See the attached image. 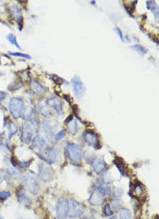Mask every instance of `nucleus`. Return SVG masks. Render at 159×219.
I'll list each match as a JSON object with an SVG mask.
<instances>
[{
	"label": "nucleus",
	"instance_id": "obj_2",
	"mask_svg": "<svg viewBox=\"0 0 159 219\" xmlns=\"http://www.w3.org/2000/svg\"><path fill=\"white\" fill-rule=\"evenodd\" d=\"M68 214L67 216L70 218H76L81 216L85 211L84 205L73 198H69L68 200Z\"/></svg>",
	"mask_w": 159,
	"mask_h": 219
},
{
	"label": "nucleus",
	"instance_id": "obj_39",
	"mask_svg": "<svg viewBox=\"0 0 159 219\" xmlns=\"http://www.w3.org/2000/svg\"><path fill=\"white\" fill-rule=\"evenodd\" d=\"M0 219H4V217H3V216H2L0 215Z\"/></svg>",
	"mask_w": 159,
	"mask_h": 219
},
{
	"label": "nucleus",
	"instance_id": "obj_11",
	"mask_svg": "<svg viewBox=\"0 0 159 219\" xmlns=\"http://www.w3.org/2000/svg\"><path fill=\"white\" fill-rule=\"evenodd\" d=\"M10 12H11V18L18 23V25L19 26V30H22L23 26H24V18H23L21 9L17 4H12L10 7Z\"/></svg>",
	"mask_w": 159,
	"mask_h": 219
},
{
	"label": "nucleus",
	"instance_id": "obj_30",
	"mask_svg": "<svg viewBox=\"0 0 159 219\" xmlns=\"http://www.w3.org/2000/svg\"><path fill=\"white\" fill-rule=\"evenodd\" d=\"M9 55H12V56H18V57H23L25 59H30V56L29 55H26L25 53H20V52H11L9 51Z\"/></svg>",
	"mask_w": 159,
	"mask_h": 219
},
{
	"label": "nucleus",
	"instance_id": "obj_21",
	"mask_svg": "<svg viewBox=\"0 0 159 219\" xmlns=\"http://www.w3.org/2000/svg\"><path fill=\"white\" fill-rule=\"evenodd\" d=\"M8 131H9V139H11V137L17 134V133L19 131V126L16 124L13 121H10L8 123Z\"/></svg>",
	"mask_w": 159,
	"mask_h": 219
},
{
	"label": "nucleus",
	"instance_id": "obj_22",
	"mask_svg": "<svg viewBox=\"0 0 159 219\" xmlns=\"http://www.w3.org/2000/svg\"><path fill=\"white\" fill-rule=\"evenodd\" d=\"M146 4H147L148 10L151 11L153 15L155 16L156 19L158 18V6L156 4L155 1H147Z\"/></svg>",
	"mask_w": 159,
	"mask_h": 219
},
{
	"label": "nucleus",
	"instance_id": "obj_26",
	"mask_svg": "<svg viewBox=\"0 0 159 219\" xmlns=\"http://www.w3.org/2000/svg\"><path fill=\"white\" fill-rule=\"evenodd\" d=\"M130 49H131V50H135V51L138 52V53L142 55H145V54L148 52V50H147V49H145L144 46L139 45V44L133 45V46H131V47H130Z\"/></svg>",
	"mask_w": 159,
	"mask_h": 219
},
{
	"label": "nucleus",
	"instance_id": "obj_38",
	"mask_svg": "<svg viewBox=\"0 0 159 219\" xmlns=\"http://www.w3.org/2000/svg\"><path fill=\"white\" fill-rule=\"evenodd\" d=\"M110 219H118V218H117V216H112V217H111Z\"/></svg>",
	"mask_w": 159,
	"mask_h": 219
},
{
	"label": "nucleus",
	"instance_id": "obj_16",
	"mask_svg": "<svg viewBox=\"0 0 159 219\" xmlns=\"http://www.w3.org/2000/svg\"><path fill=\"white\" fill-rule=\"evenodd\" d=\"M57 126H58V123L56 121H45L42 124V128L45 133H47L49 135H52L57 128Z\"/></svg>",
	"mask_w": 159,
	"mask_h": 219
},
{
	"label": "nucleus",
	"instance_id": "obj_15",
	"mask_svg": "<svg viewBox=\"0 0 159 219\" xmlns=\"http://www.w3.org/2000/svg\"><path fill=\"white\" fill-rule=\"evenodd\" d=\"M107 164L104 161V158H98V159H95V160L93 161L92 163V168L93 171L96 174H101L104 172V170L106 169Z\"/></svg>",
	"mask_w": 159,
	"mask_h": 219
},
{
	"label": "nucleus",
	"instance_id": "obj_6",
	"mask_svg": "<svg viewBox=\"0 0 159 219\" xmlns=\"http://www.w3.org/2000/svg\"><path fill=\"white\" fill-rule=\"evenodd\" d=\"M33 127L29 122H24L21 128V141L25 144H30L33 137Z\"/></svg>",
	"mask_w": 159,
	"mask_h": 219
},
{
	"label": "nucleus",
	"instance_id": "obj_35",
	"mask_svg": "<svg viewBox=\"0 0 159 219\" xmlns=\"http://www.w3.org/2000/svg\"><path fill=\"white\" fill-rule=\"evenodd\" d=\"M6 96H7V95H6V93L0 91V102L4 101V99L6 98Z\"/></svg>",
	"mask_w": 159,
	"mask_h": 219
},
{
	"label": "nucleus",
	"instance_id": "obj_36",
	"mask_svg": "<svg viewBox=\"0 0 159 219\" xmlns=\"http://www.w3.org/2000/svg\"><path fill=\"white\" fill-rule=\"evenodd\" d=\"M63 98L65 99V100L67 101V102L69 103V104L70 105V100L69 99V96H68V95H63Z\"/></svg>",
	"mask_w": 159,
	"mask_h": 219
},
{
	"label": "nucleus",
	"instance_id": "obj_4",
	"mask_svg": "<svg viewBox=\"0 0 159 219\" xmlns=\"http://www.w3.org/2000/svg\"><path fill=\"white\" fill-rule=\"evenodd\" d=\"M38 158L48 164H54L58 159V152L52 147H46L42 151L40 154H37Z\"/></svg>",
	"mask_w": 159,
	"mask_h": 219
},
{
	"label": "nucleus",
	"instance_id": "obj_31",
	"mask_svg": "<svg viewBox=\"0 0 159 219\" xmlns=\"http://www.w3.org/2000/svg\"><path fill=\"white\" fill-rule=\"evenodd\" d=\"M65 134H66V131H65L64 129H62V130H60V131L54 136V139H55L56 141H59V140H61L63 138H64Z\"/></svg>",
	"mask_w": 159,
	"mask_h": 219
},
{
	"label": "nucleus",
	"instance_id": "obj_28",
	"mask_svg": "<svg viewBox=\"0 0 159 219\" xmlns=\"http://www.w3.org/2000/svg\"><path fill=\"white\" fill-rule=\"evenodd\" d=\"M103 212H104V215L106 216H111L113 215V211L111 210V206L109 204H106V205L104 206V209H103Z\"/></svg>",
	"mask_w": 159,
	"mask_h": 219
},
{
	"label": "nucleus",
	"instance_id": "obj_37",
	"mask_svg": "<svg viewBox=\"0 0 159 219\" xmlns=\"http://www.w3.org/2000/svg\"><path fill=\"white\" fill-rule=\"evenodd\" d=\"M4 133H0V141H2V139H4Z\"/></svg>",
	"mask_w": 159,
	"mask_h": 219
},
{
	"label": "nucleus",
	"instance_id": "obj_27",
	"mask_svg": "<svg viewBox=\"0 0 159 219\" xmlns=\"http://www.w3.org/2000/svg\"><path fill=\"white\" fill-rule=\"evenodd\" d=\"M6 39H7V41L9 42V43H11V44L15 45L16 47L19 48V50H21V47L19 46V43H18V41H17V38H16V37L13 35V34H12V33L8 34L7 36H6Z\"/></svg>",
	"mask_w": 159,
	"mask_h": 219
},
{
	"label": "nucleus",
	"instance_id": "obj_1",
	"mask_svg": "<svg viewBox=\"0 0 159 219\" xmlns=\"http://www.w3.org/2000/svg\"><path fill=\"white\" fill-rule=\"evenodd\" d=\"M9 110L11 116L15 120L22 118L25 110L24 100L19 97H12L9 102Z\"/></svg>",
	"mask_w": 159,
	"mask_h": 219
},
{
	"label": "nucleus",
	"instance_id": "obj_34",
	"mask_svg": "<svg viewBox=\"0 0 159 219\" xmlns=\"http://www.w3.org/2000/svg\"><path fill=\"white\" fill-rule=\"evenodd\" d=\"M114 30H115V32H116V33H117V34H118V37H120V39H121V41H122V42H124V37H123V35L122 30L119 29L118 27H115Z\"/></svg>",
	"mask_w": 159,
	"mask_h": 219
},
{
	"label": "nucleus",
	"instance_id": "obj_14",
	"mask_svg": "<svg viewBox=\"0 0 159 219\" xmlns=\"http://www.w3.org/2000/svg\"><path fill=\"white\" fill-rule=\"evenodd\" d=\"M17 199L19 201V203L20 205H22L23 206L25 207H29L31 205V199L30 197L26 194L25 190L20 189V190H17Z\"/></svg>",
	"mask_w": 159,
	"mask_h": 219
},
{
	"label": "nucleus",
	"instance_id": "obj_8",
	"mask_svg": "<svg viewBox=\"0 0 159 219\" xmlns=\"http://www.w3.org/2000/svg\"><path fill=\"white\" fill-rule=\"evenodd\" d=\"M52 171L53 170L50 166H48V165L40 164L38 165V173H37L38 178L43 182H49L52 179V175H53V172Z\"/></svg>",
	"mask_w": 159,
	"mask_h": 219
},
{
	"label": "nucleus",
	"instance_id": "obj_5",
	"mask_svg": "<svg viewBox=\"0 0 159 219\" xmlns=\"http://www.w3.org/2000/svg\"><path fill=\"white\" fill-rule=\"evenodd\" d=\"M23 182H24V185L25 187V189L28 190L30 194H32V195H37L40 187H39V185H38V183H37V179H36V178H35L34 176L30 175V174L26 175L25 177L24 178Z\"/></svg>",
	"mask_w": 159,
	"mask_h": 219
},
{
	"label": "nucleus",
	"instance_id": "obj_12",
	"mask_svg": "<svg viewBox=\"0 0 159 219\" xmlns=\"http://www.w3.org/2000/svg\"><path fill=\"white\" fill-rule=\"evenodd\" d=\"M104 200V196L100 193L96 189H94V190L91 192L90 196L88 202H89V204L91 206H100V205H103Z\"/></svg>",
	"mask_w": 159,
	"mask_h": 219
},
{
	"label": "nucleus",
	"instance_id": "obj_3",
	"mask_svg": "<svg viewBox=\"0 0 159 219\" xmlns=\"http://www.w3.org/2000/svg\"><path fill=\"white\" fill-rule=\"evenodd\" d=\"M68 159L72 163H79L83 159V151L80 146L75 143H69L66 148Z\"/></svg>",
	"mask_w": 159,
	"mask_h": 219
},
{
	"label": "nucleus",
	"instance_id": "obj_7",
	"mask_svg": "<svg viewBox=\"0 0 159 219\" xmlns=\"http://www.w3.org/2000/svg\"><path fill=\"white\" fill-rule=\"evenodd\" d=\"M71 83L73 85V92H74L75 96L78 99H82L85 95V87L81 78L78 76H75L71 79Z\"/></svg>",
	"mask_w": 159,
	"mask_h": 219
},
{
	"label": "nucleus",
	"instance_id": "obj_24",
	"mask_svg": "<svg viewBox=\"0 0 159 219\" xmlns=\"http://www.w3.org/2000/svg\"><path fill=\"white\" fill-rule=\"evenodd\" d=\"M123 205V201L119 198H115L111 202V205H110L111 210L113 211H118L119 210L121 209V206Z\"/></svg>",
	"mask_w": 159,
	"mask_h": 219
},
{
	"label": "nucleus",
	"instance_id": "obj_23",
	"mask_svg": "<svg viewBox=\"0 0 159 219\" xmlns=\"http://www.w3.org/2000/svg\"><path fill=\"white\" fill-rule=\"evenodd\" d=\"M118 218L119 219H131V212L129 211L128 209H120L118 211Z\"/></svg>",
	"mask_w": 159,
	"mask_h": 219
},
{
	"label": "nucleus",
	"instance_id": "obj_13",
	"mask_svg": "<svg viewBox=\"0 0 159 219\" xmlns=\"http://www.w3.org/2000/svg\"><path fill=\"white\" fill-rule=\"evenodd\" d=\"M47 104H48L50 107H52L53 109L55 110L58 116H62L63 115V102L60 100H58V98H55V97H52V98L48 99Z\"/></svg>",
	"mask_w": 159,
	"mask_h": 219
},
{
	"label": "nucleus",
	"instance_id": "obj_33",
	"mask_svg": "<svg viewBox=\"0 0 159 219\" xmlns=\"http://www.w3.org/2000/svg\"><path fill=\"white\" fill-rule=\"evenodd\" d=\"M123 190L122 189H119V188H115L114 190L111 192V195H113V197L115 198H118V197H122L123 196Z\"/></svg>",
	"mask_w": 159,
	"mask_h": 219
},
{
	"label": "nucleus",
	"instance_id": "obj_17",
	"mask_svg": "<svg viewBox=\"0 0 159 219\" xmlns=\"http://www.w3.org/2000/svg\"><path fill=\"white\" fill-rule=\"evenodd\" d=\"M38 110L39 113L45 117H51L52 115V110L50 108V107L47 104V102H45V101H40L38 102Z\"/></svg>",
	"mask_w": 159,
	"mask_h": 219
},
{
	"label": "nucleus",
	"instance_id": "obj_20",
	"mask_svg": "<svg viewBox=\"0 0 159 219\" xmlns=\"http://www.w3.org/2000/svg\"><path fill=\"white\" fill-rule=\"evenodd\" d=\"M66 126H67V130H68V132L70 133L71 135H75V134H76V133L78 132V122H77V121L74 120V119H73V120H71L69 123H67Z\"/></svg>",
	"mask_w": 159,
	"mask_h": 219
},
{
	"label": "nucleus",
	"instance_id": "obj_29",
	"mask_svg": "<svg viewBox=\"0 0 159 219\" xmlns=\"http://www.w3.org/2000/svg\"><path fill=\"white\" fill-rule=\"evenodd\" d=\"M11 196V193L8 190H1L0 191V200L5 201Z\"/></svg>",
	"mask_w": 159,
	"mask_h": 219
},
{
	"label": "nucleus",
	"instance_id": "obj_9",
	"mask_svg": "<svg viewBox=\"0 0 159 219\" xmlns=\"http://www.w3.org/2000/svg\"><path fill=\"white\" fill-rule=\"evenodd\" d=\"M57 216L59 219H65L68 214V202L65 198H59L56 205Z\"/></svg>",
	"mask_w": 159,
	"mask_h": 219
},
{
	"label": "nucleus",
	"instance_id": "obj_32",
	"mask_svg": "<svg viewBox=\"0 0 159 219\" xmlns=\"http://www.w3.org/2000/svg\"><path fill=\"white\" fill-rule=\"evenodd\" d=\"M102 181H103V183H104L105 185H109V184H111V183L112 182V179L109 176V174H108L107 172H104V174H103V176H102Z\"/></svg>",
	"mask_w": 159,
	"mask_h": 219
},
{
	"label": "nucleus",
	"instance_id": "obj_18",
	"mask_svg": "<svg viewBox=\"0 0 159 219\" xmlns=\"http://www.w3.org/2000/svg\"><path fill=\"white\" fill-rule=\"evenodd\" d=\"M45 144H46L45 139L40 134H37L36 136H34L32 141H31V145L33 146V148L37 150L43 149L45 147Z\"/></svg>",
	"mask_w": 159,
	"mask_h": 219
},
{
	"label": "nucleus",
	"instance_id": "obj_40",
	"mask_svg": "<svg viewBox=\"0 0 159 219\" xmlns=\"http://www.w3.org/2000/svg\"><path fill=\"white\" fill-rule=\"evenodd\" d=\"M0 65H1V59H0Z\"/></svg>",
	"mask_w": 159,
	"mask_h": 219
},
{
	"label": "nucleus",
	"instance_id": "obj_19",
	"mask_svg": "<svg viewBox=\"0 0 159 219\" xmlns=\"http://www.w3.org/2000/svg\"><path fill=\"white\" fill-rule=\"evenodd\" d=\"M30 88L36 95H40L45 92V88H44V86H42L40 82H38L36 80L31 81L30 84Z\"/></svg>",
	"mask_w": 159,
	"mask_h": 219
},
{
	"label": "nucleus",
	"instance_id": "obj_10",
	"mask_svg": "<svg viewBox=\"0 0 159 219\" xmlns=\"http://www.w3.org/2000/svg\"><path fill=\"white\" fill-rule=\"evenodd\" d=\"M84 139H85V141L90 146H92L94 148H96V150H98L101 147L99 143V139H98V137L96 135V133L93 131H86L84 133Z\"/></svg>",
	"mask_w": 159,
	"mask_h": 219
},
{
	"label": "nucleus",
	"instance_id": "obj_25",
	"mask_svg": "<svg viewBox=\"0 0 159 219\" xmlns=\"http://www.w3.org/2000/svg\"><path fill=\"white\" fill-rule=\"evenodd\" d=\"M7 172L9 173V175L13 177L14 179H20L22 177V172H20L19 170H18L17 168L13 167V166L8 168Z\"/></svg>",
	"mask_w": 159,
	"mask_h": 219
}]
</instances>
